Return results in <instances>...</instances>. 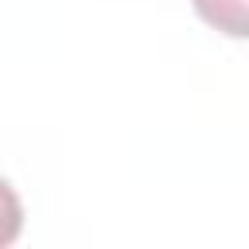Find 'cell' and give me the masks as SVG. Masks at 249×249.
I'll list each match as a JSON object with an SVG mask.
<instances>
[{
  "label": "cell",
  "mask_w": 249,
  "mask_h": 249,
  "mask_svg": "<svg viewBox=\"0 0 249 249\" xmlns=\"http://www.w3.org/2000/svg\"><path fill=\"white\" fill-rule=\"evenodd\" d=\"M195 12H198L210 27L226 31V35H233V39L249 35V31H245V27H249L245 0H195Z\"/></svg>",
  "instance_id": "1"
},
{
  "label": "cell",
  "mask_w": 249,
  "mask_h": 249,
  "mask_svg": "<svg viewBox=\"0 0 249 249\" xmlns=\"http://www.w3.org/2000/svg\"><path fill=\"white\" fill-rule=\"evenodd\" d=\"M23 230V206H19V195L12 191L8 179H0V249L12 245Z\"/></svg>",
  "instance_id": "2"
}]
</instances>
